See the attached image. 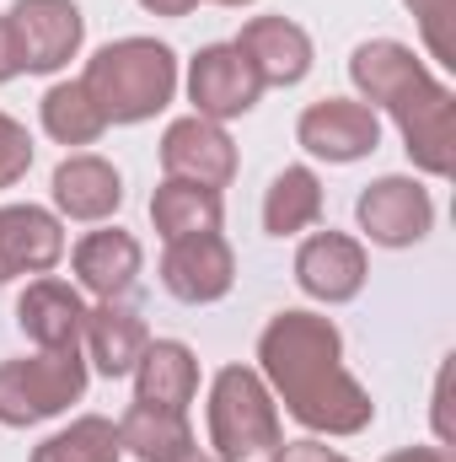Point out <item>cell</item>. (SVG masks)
Returning <instances> with one entry per match:
<instances>
[{"label": "cell", "instance_id": "83f0119b", "mask_svg": "<svg viewBox=\"0 0 456 462\" xmlns=\"http://www.w3.org/2000/svg\"><path fill=\"white\" fill-rule=\"evenodd\" d=\"M22 76V54H16V38H11V22L0 16V87Z\"/></svg>", "mask_w": 456, "mask_h": 462}, {"label": "cell", "instance_id": "d4e9b609", "mask_svg": "<svg viewBox=\"0 0 456 462\" xmlns=\"http://www.w3.org/2000/svg\"><path fill=\"white\" fill-rule=\"evenodd\" d=\"M408 11L419 16V32L430 43V54L441 65H456V43H451V11L456 0H408Z\"/></svg>", "mask_w": 456, "mask_h": 462}, {"label": "cell", "instance_id": "9a60e30c", "mask_svg": "<svg viewBox=\"0 0 456 462\" xmlns=\"http://www.w3.org/2000/svg\"><path fill=\"white\" fill-rule=\"evenodd\" d=\"M81 318H87L81 291L65 280H49V274L16 296V328L38 349H76L81 345Z\"/></svg>", "mask_w": 456, "mask_h": 462}, {"label": "cell", "instance_id": "9c48e42d", "mask_svg": "<svg viewBox=\"0 0 456 462\" xmlns=\"http://www.w3.org/2000/svg\"><path fill=\"white\" fill-rule=\"evenodd\" d=\"M161 285H167V296L183 301V307H210V301H221L231 285H236V253H231V242L221 231L167 242V253H161Z\"/></svg>", "mask_w": 456, "mask_h": 462}, {"label": "cell", "instance_id": "8992f818", "mask_svg": "<svg viewBox=\"0 0 456 462\" xmlns=\"http://www.w3.org/2000/svg\"><path fill=\"white\" fill-rule=\"evenodd\" d=\"M5 22H11L27 76H54L59 65L76 60V49L87 38V16L76 0H16Z\"/></svg>", "mask_w": 456, "mask_h": 462}, {"label": "cell", "instance_id": "f1b7e54d", "mask_svg": "<svg viewBox=\"0 0 456 462\" xmlns=\"http://www.w3.org/2000/svg\"><path fill=\"white\" fill-rule=\"evenodd\" d=\"M381 462H451L441 447H403V452H387Z\"/></svg>", "mask_w": 456, "mask_h": 462}, {"label": "cell", "instance_id": "1f68e13d", "mask_svg": "<svg viewBox=\"0 0 456 462\" xmlns=\"http://www.w3.org/2000/svg\"><path fill=\"white\" fill-rule=\"evenodd\" d=\"M215 5H252V0H215Z\"/></svg>", "mask_w": 456, "mask_h": 462}, {"label": "cell", "instance_id": "52a82bcc", "mask_svg": "<svg viewBox=\"0 0 456 462\" xmlns=\"http://www.w3.org/2000/svg\"><path fill=\"white\" fill-rule=\"evenodd\" d=\"M354 221L376 247H414L435 226V199H430L424 183H414L403 172H387V178L365 183V194L354 199Z\"/></svg>", "mask_w": 456, "mask_h": 462}, {"label": "cell", "instance_id": "4316f807", "mask_svg": "<svg viewBox=\"0 0 456 462\" xmlns=\"http://www.w3.org/2000/svg\"><path fill=\"white\" fill-rule=\"evenodd\" d=\"M274 462H339V452L323 447V441H285V447L274 452Z\"/></svg>", "mask_w": 456, "mask_h": 462}, {"label": "cell", "instance_id": "6da1fadb", "mask_svg": "<svg viewBox=\"0 0 456 462\" xmlns=\"http://www.w3.org/2000/svg\"><path fill=\"white\" fill-rule=\"evenodd\" d=\"M258 376L312 436H360L376 420L370 393L343 371V334L317 312H279L258 334Z\"/></svg>", "mask_w": 456, "mask_h": 462}, {"label": "cell", "instance_id": "4fadbf2b", "mask_svg": "<svg viewBox=\"0 0 456 462\" xmlns=\"http://www.w3.org/2000/svg\"><path fill=\"white\" fill-rule=\"evenodd\" d=\"M231 43L247 54L263 87H301L312 76V32L290 16H252Z\"/></svg>", "mask_w": 456, "mask_h": 462}, {"label": "cell", "instance_id": "4dcf8cb0", "mask_svg": "<svg viewBox=\"0 0 456 462\" xmlns=\"http://www.w3.org/2000/svg\"><path fill=\"white\" fill-rule=\"evenodd\" d=\"M172 462H215V457H205V452H183V457H172Z\"/></svg>", "mask_w": 456, "mask_h": 462}, {"label": "cell", "instance_id": "5bb4252c", "mask_svg": "<svg viewBox=\"0 0 456 462\" xmlns=\"http://www.w3.org/2000/svg\"><path fill=\"white\" fill-rule=\"evenodd\" d=\"M65 258V226L43 205H0V285L16 274H49Z\"/></svg>", "mask_w": 456, "mask_h": 462}, {"label": "cell", "instance_id": "277c9868", "mask_svg": "<svg viewBox=\"0 0 456 462\" xmlns=\"http://www.w3.org/2000/svg\"><path fill=\"white\" fill-rule=\"evenodd\" d=\"M210 447L215 462H274L285 447L269 382L252 365H226L210 387Z\"/></svg>", "mask_w": 456, "mask_h": 462}, {"label": "cell", "instance_id": "603a6c76", "mask_svg": "<svg viewBox=\"0 0 456 462\" xmlns=\"http://www.w3.org/2000/svg\"><path fill=\"white\" fill-rule=\"evenodd\" d=\"M38 114H43V129H49L59 145H92V140L108 129L103 108L92 103V92H87L81 81H59V87H49L43 103H38Z\"/></svg>", "mask_w": 456, "mask_h": 462}, {"label": "cell", "instance_id": "f546056e", "mask_svg": "<svg viewBox=\"0 0 456 462\" xmlns=\"http://www.w3.org/2000/svg\"><path fill=\"white\" fill-rule=\"evenodd\" d=\"M145 11H156V16H188L199 0H140Z\"/></svg>", "mask_w": 456, "mask_h": 462}, {"label": "cell", "instance_id": "cb8c5ba5", "mask_svg": "<svg viewBox=\"0 0 456 462\" xmlns=\"http://www.w3.org/2000/svg\"><path fill=\"white\" fill-rule=\"evenodd\" d=\"M123 447H118V425L103 420V414H81L70 420L59 436H49L43 447H32L27 462H118Z\"/></svg>", "mask_w": 456, "mask_h": 462}, {"label": "cell", "instance_id": "7a4b0ae2", "mask_svg": "<svg viewBox=\"0 0 456 462\" xmlns=\"http://www.w3.org/2000/svg\"><path fill=\"white\" fill-rule=\"evenodd\" d=\"M349 81L365 108L392 114L403 151L419 172L451 178L456 172V108L451 87L424 70V60L397 38H370L349 54Z\"/></svg>", "mask_w": 456, "mask_h": 462}, {"label": "cell", "instance_id": "e0dca14e", "mask_svg": "<svg viewBox=\"0 0 456 462\" xmlns=\"http://www.w3.org/2000/svg\"><path fill=\"white\" fill-rule=\"evenodd\" d=\"M70 263H76V280H81L97 301H123V296L134 291V280H140L145 253H140V242H134L129 231L108 226V231H87V236L76 242Z\"/></svg>", "mask_w": 456, "mask_h": 462}, {"label": "cell", "instance_id": "ba28073f", "mask_svg": "<svg viewBox=\"0 0 456 462\" xmlns=\"http://www.w3.org/2000/svg\"><path fill=\"white\" fill-rule=\"evenodd\" d=\"M263 97V81L258 70L247 65V54L236 43H210L194 54L188 65V103L194 114L210 118V124H226V118H242L258 108Z\"/></svg>", "mask_w": 456, "mask_h": 462}, {"label": "cell", "instance_id": "d6986e66", "mask_svg": "<svg viewBox=\"0 0 456 462\" xmlns=\"http://www.w3.org/2000/svg\"><path fill=\"white\" fill-rule=\"evenodd\" d=\"M81 345H87V360L103 371V376H129L134 360L145 355L150 334H145V318L123 301H97L87 307L81 318Z\"/></svg>", "mask_w": 456, "mask_h": 462}, {"label": "cell", "instance_id": "44dd1931", "mask_svg": "<svg viewBox=\"0 0 456 462\" xmlns=\"http://www.w3.org/2000/svg\"><path fill=\"white\" fill-rule=\"evenodd\" d=\"M118 447L140 462H172V457H183V452H194V430H188V414L134 403L118 420Z\"/></svg>", "mask_w": 456, "mask_h": 462}, {"label": "cell", "instance_id": "484cf974", "mask_svg": "<svg viewBox=\"0 0 456 462\" xmlns=\"http://www.w3.org/2000/svg\"><path fill=\"white\" fill-rule=\"evenodd\" d=\"M27 167H32V134H27V124L0 114V189L22 183Z\"/></svg>", "mask_w": 456, "mask_h": 462}, {"label": "cell", "instance_id": "7402d4cb", "mask_svg": "<svg viewBox=\"0 0 456 462\" xmlns=\"http://www.w3.org/2000/svg\"><path fill=\"white\" fill-rule=\"evenodd\" d=\"M323 221V178L312 167H285L269 194H263V231L269 236H296V231Z\"/></svg>", "mask_w": 456, "mask_h": 462}, {"label": "cell", "instance_id": "30bf717a", "mask_svg": "<svg viewBox=\"0 0 456 462\" xmlns=\"http://www.w3.org/2000/svg\"><path fill=\"white\" fill-rule=\"evenodd\" d=\"M161 172L183 178V183H199V189H226L236 178V145L210 118L199 114L172 118L167 134H161Z\"/></svg>", "mask_w": 456, "mask_h": 462}, {"label": "cell", "instance_id": "5b68a950", "mask_svg": "<svg viewBox=\"0 0 456 462\" xmlns=\"http://www.w3.org/2000/svg\"><path fill=\"white\" fill-rule=\"evenodd\" d=\"M81 398H87V355H81V345L38 349L27 360H0V425H11V430L54 420Z\"/></svg>", "mask_w": 456, "mask_h": 462}, {"label": "cell", "instance_id": "ffe728a7", "mask_svg": "<svg viewBox=\"0 0 456 462\" xmlns=\"http://www.w3.org/2000/svg\"><path fill=\"white\" fill-rule=\"evenodd\" d=\"M150 221H156V231H161V242L205 236V231H221V221H226V199H221V189H199V183L167 178V183L150 194Z\"/></svg>", "mask_w": 456, "mask_h": 462}, {"label": "cell", "instance_id": "7c38bea8", "mask_svg": "<svg viewBox=\"0 0 456 462\" xmlns=\"http://www.w3.org/2000/svg\"><path fill=\"white\" fill-rule=\"evenodd\" d=\"M296 285L312 301H354L365 291V247L349 231H312L296 253Z\"/></svg>", "mask_w": 456, "mask_h": 462}, {"label": "cell", "instance_id": "3957f363", "mask_svg": "<svg viewBox=\"0 0 456 462\" xmlns=\"http://www.w3.org/2000/svg\"><path fill=\"white\" fill-rule=\"evenodd\" d=\"M81 87L108 124H145L178 92V54L156 38H118L87 60Z\"/></svg>", "mask_w": 456, "mask_h": 462}, {"label": "cell", "instance_id": "2e32d148", "mask_svg": "<svg viewBox=\"0 0 456 462\" xmlns=\"http://www.w3.org/2000/svg\"><path fill=\"white\" fill-rule=\"evenodd\" d=\"M194 398H199V360H194V349L183 339H150L145 355L134 360V403L188 414Z\"/></svg>", "mask_w": 456, "mask_h": 462}, {"label": "cell", "instance_id": "ac0fdd59", "mask_svg": "<svg viewBox=\"0 0 456 462\" xmlns=\"http://www.w3.org/2000/svg\"><path fill=\"white\" fill-rule=\"evenodd\" d=\"M49 189H54V205H59V216H70V221H108L118 205H123V178H118L114 162H103V156H65L59 167H54V178H49Z\"/></svg>", "mask_w": 456, "mask_h": 462}, {"label": "cell", "instance_id": "8fae6325", "mask_svg": "<svg viewBox=\"0 0 456 462\" xmlns=\"http://www.w3.org/2000/svg\"><path fill=\"white\" fill-rule=\"evenodd\" d=\"M296 140L312 156L343 167V162H360L381 145V118H376V108H365L354 97H323L296 118Z\"/></svg>", "mask_w": 456, "mask_h": 462}, {"label": "cell", "instance_id": "d6a6232c", "mask_svg": "<svg viewBox=\"0 0 456 462\" xmlns=\"http://www.w3.org/2000/svg\"><path fill=\"white\" fill-rule=\"evenodd\" d=\"M339 462H349V457H339Z\"/></svg>", "mask_w": 456, "mask_h": 462}]
</instances>
